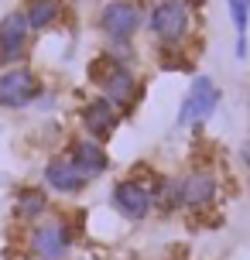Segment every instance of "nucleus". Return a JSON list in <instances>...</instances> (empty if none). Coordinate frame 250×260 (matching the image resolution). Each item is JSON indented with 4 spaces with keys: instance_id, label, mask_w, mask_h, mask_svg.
Returning <instances> with one entry per match:
<instances>
[{
    "instance_id": "nucleus-1",
    "label": "nucleus",
    "mask_w": 250,
    "mask_h": 260,
    "mask_svg": "<svg viewBox=\"0 0 250 260\" xmlns=\"http://www.w3.org/2000/svg\"><path fill=\"white\" fill-rule=\"evenodd\" d=\"M134 48H106L89 62V86L96 96H103L127 117L144 96V79L137 72Z\"/></svg>"
},
{
    "instance_id": "nucleus-2",
    "label": "nucleus",
    "mask_w": 250,
    "mask_h": 260,
    "mask_svg": "<svg viewBox=\"0 0 250 260\" xmlns=\"http://www.w3.org/2000/svg\"><path fill=\"white\" fill-rule=\"evenodd\" d=\"M144 31L158 45V52L185 48L196 35V4L192 0H151Z\"/></svg>"
},
{
    "instance_id": "nucleus-3",
    "label": "nucleus",
    "mask_w": 250,
    "mask_h": 260,
    "mask_svg": "<svg viewBox=\"0 0 250 260\" xmlns=\"http://www.w3.org/2000/svg\"><path fill=\"white\" fill-rule=\"evenodd\" d=\"M76 240H79L76 219L69 212L52 209L41 222L27 226L21 233V247H24V253H31L38 260H69L72 250H76Z\"/></svg>"
},
{
    "instance_id": "nucleus-4",
    "label": "nucleus",
    "mask_w": 250,
    "mask_h": 260,
    "mask_svg": "<svg viewBox=\"0 0 250 260\" xmlns=\"http://www.w3.org/2000/svg\"><path fill=\"white\" fill-rule=\"evenodd\" d=\"M147 11L141 0H106L96 11V31L106 41V48H134L137 35L144 31Z\"/></svg>"
},
{
    "instance_id": "nucleus-5",
    "label": "nucleus",
    "mask_w": 250,
    "mask_h": 260,
    "mask_svg": "<svg viewBox=\"0 0 250 260\" xmlns=\"http://www.w3.org/2000/svg\"><path fill=\"white\" fill-rule=\"evenodd\" d=\"M151 182H154V171H147V168H137V171H131V175L117 178L113 188H110V209H113L123 222H144L147 216L154 212Z\"/></svg>"
},
{
    "instance_id": "nucleus-6",
    "label": "nucleus",
    "mask_w": 250,
    "mask_h": 260,
    "mask_svg": "<svg viewBox=\"0 0 250 260\" xmlns=\"http://www.w3.org/2000/svg\"><path fill=\"white\" fill-rule=\"evenodd\" d=\"M45 92V79L35 72V65H14V69H0V110L4 113H21L38 103Z\"/></svg>"
},
{
    "instance_id": "nucleus-7",
    "label": "nucleus",
    "mask_w": 250,
    "mask_h": 260,
    "mask_svg": "<svg viewBox=\"0 0 250 260\" xmlns=\"http://www.w3.org/2000/svg\"><path fill=\"white\" fill-rule=\"evenodd\" d=\"M220 100H223L220 86H216L209 76H196L192 82H189L182 103H178L175 123H178V127H189V130H202L206 123H209V117L216 113Z\"/></svg>"
},
{
    "instance_id": "nucleus-8",
    "label": "nucleus",
    "mask_w": 250,
    "mask_h": 260,
    "mask_svg": "<svg viewBox=\"0 0 250 260\" xmlns=\"http://www.w3.org/2000/svg\"><path fill=\"white\" fill-rule=\"evenodd\" d=\"M220 202V178L212 168H189L178 175V209L202 216Z\"/></svg>"
},
{
    "instance_id": "nucleus-9",
    "label": "nucleus",
    "mask_w": 250,
    "mask_h": 260,
    "mask_svg": "<svg viewBox=\"0 0 250 260\" xmlns=\"http://www.w3.org/2000/svg\"><path fill=\"white\" fill-rule=\"evenodd\" d=\"M76 123H79L82 137H92V141L106 144L120 130L123 113H120L110 100H103V96H96V92H92V96H86V100L76 106Z\"/></svg>"
},
{
    "instance_id": "nucleus-10",
    "label": "nucleus",
    "mask_w": 250,
    "mask_h": 260,
    "mask_svg": "<svg viewBox=\"0 0 250 260\" xmlns=\"http://www.w3.org/2000/svg\"><path fill=\"white\" fill-rule=\"evenodd\" d=\"M31 45H35V31L27 24V17L17 11H7L0 17V69H14L31 58Z\"/></svg>"
},
{
    "instance_id": "nucleus-11",
    "label": "nucleus",
    "mask_w": 250,
    "mask_h": 260,
    "mask_svg": "<svg viewBox=\"0 0 250 260\" xmlns=\"http://www.w3.org/2000/svg\"><path fill=\"white\" fill-rule=\"evenodd\" d=\"M41 185L52 192V199L55 195H58V199H79L92 182L69 161L66 151H58V154L45 157V165H41Z\"/></svg>"
},
{
    "instance_id": "nucleus-12",
    "label": "nucleus",
    "mask_w": 250,
    "mask_h": 260,
    "mask_svg": "<svg viewBox=\"0 0 250 260\" xmlns=\"http://www.w3.org/2000/svg\"><path fill=\"white\" fill-rule=\"evenodd\" d=\"M52 209H55L52 192H48L41 182L17 185V188L11 192V219L17 222V226H24V230L35 226V222H41Z\"/></svg>"
},
{
    "instance_id": "nucleus-13",
    "label": "nucleus",
    "mask_w": 250,
    "mask_h": 260,
    "mask_svg": "<svg viewBox=\"0 0 250 260\" xmlns=\"http://www.w3.org/2000/svg\"><path fill=\"white\" fill-rule=\"evenodd\" d=\"M66 154L89 182L103 178L106 171H110V151H106V144L92 141V137H82V134L79 137H69L66 141Z\"/></svg>"
},
{
    "instance_id": "nucleus-14",
    "label": "nucleus",
    "mask_w": 250,
    "mask_h": 260,
    "mask_svg": "<svg viewBox=\"0 0 250 260\" xmlns=\"http://www.w3.org/2000/svg\"><path fill=\"white\" fill-rule=\"evenodd\" d=\"M21 14L27 17V24H31L35 35H45V31H55V27L66 24L69 4L66 0H24Z\"/></svg>"
},
{
    "instance_id": "nucleus-15",
    "label": "nucleus",
    "mask_w": 250,
    "mask_h": 260,
    "mask_svg": "<svg viewBox=\"0 0 250 260\" xmlns=\"http://www.w3.org/2000/svg\"><path fill=\"white\" fill-rule=\"evenodd\" d=\"M154 212H182L178 209V175H154Z\"/></svg>"
},
{
    "instance_id": "nucleus-16",
    "label": "nucleus",
    "mask_w": 250,
    "mask_h": 260,
    "mask_svg": "<svg viewBox=\"0 0 250 260\" xmlns=\"http://www.w3.org/2000/svg\"><path fill=\"white\" fill-rule=\"evenodd\" d=\"M226 11H230V24H233V31H237V38H247L250 0H226Z\"/></svg>"
},
{
    "instance_id": "nucleus-17",
    "label": "nucleus",
    "mask_w": 250,
    "mask_h": 260,
    "mask_svg": "<svg viewBox=\"0 0 250 260\" xmlns=\"http://www.w3.org/2000/svg\"><path fill=\"white\" fill-rule=\"evenodd\" d=\"M240 157L247 161V168H250V144H243V151H240Z\"/></svg>"
},
{
    "instance_id": "nucleus-18",
    "label": "nucleus",
    "mask_w": 250,
    "mask_h": 260,
    "mask_svg": "<svg viewBox=\"0 0 250 260\" xmlns=\"http://www.w3.org/2000/svg\"><path fill=\"white\" fill-rule=\"evenodd\" d=\"M14 260H38V257H31V253H17Z\"/></svg>"
},
{
    "instance_id": "nucleus-19",
    "label": "nucleus",
    "mask_w": 250,
    "mask_h": 260,
    "mask_svg": "<svg viewBox=\"0 0 250 260\" xmlns=\"http://www.w3.org/2000/svg\"><path fill=\"white\" fill-rule=\"evenodd\" d=\"M69 260H92V257H69Z\"/></svg>"
},
{
    "instance_id": "nucleus-20",
    "label": "nucleus",
    "mask_w": 250,
    "mask_h": 260,
    "mask_svg": "<svg viewBox=\"0 0 250 260\" xmlns=\"http://www.w3.org/2000/svg\"><path fill=\"white\" fill-rule=\"evenodd\" d=\"M247 110H250V92H247Z\"/></svg>"
},
{
    "instance_id": "nucleus-21",
    "label": "nucleus",
    "mask_w": 250,
    "mask_h": 260,
    "mask_svg": "<svg viewBox=\"0 0 250 260\" xmlns=\"http://www.w3.org/2000/svg\"><path fill=\"white\" fill-rule=\"evenodd\" d=\"M123 260H134V257H123Z\"/></svg>"
}]
</instances>
